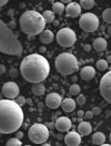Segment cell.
I'll list each match as a JSON object with an SVG mask.
<instances>
[{
	"mask_svg": "<svg viewBox=\"0 0 111 146\" xmlns=\"http://www.w3.org/2000/svg\"><path fill=\"white\" fill-rule=\"evenodd\" d=\"M76 105H77V103H76L75 100L68 98L62 100V103H61V106H60V107L62 108V110L64 112L71 113L76 109Z\"/></svg>",
	"mask_w": 111,
	"mask_h": 146,
	"instance_id": "e0dca14e",
	"label": "cell"
},
{
	"mask_svg": "<svg viewBox=\"0 0 111 146\" xmlns=\"http://www.w3.org/2000/svg\"><path fill=\"white\" fill-rule=\"evenodd\" d=\"M19 75H20V72H19L17 68H11V70H9V76H11V78H18Z\"/></svg>",
	"mask_w": 111,
	"mask_h": 146,
	"instance_id": "4dcf8cb0",
	"label": "cell"
},
{
	"mask_svg": "<svg viewBox=\"0 0 111 146\" xmlns=\"http://www.w3.org/2000/svg\"><path fill=\"white\" fill-rule=\"evenodd\" d=\"M42 15L46 23H53L55 21V14L53 11H45Z\"/></svg>",
	"mask_w": 111,
	"mask_h": 146,
	"instance_id": "603a6c76",
	"label": "cell"
},
{
	"mask_svg": "<svg viewBox=\"0 0 111 146\" xmlns=\"http://www.w3.org/2000/svg\"><path fill=\"white\" fill-rule=\"evenodd\" d=\"M1 92H2L3 96H5L6 98L13 100L19 96L20 88H19L17 83H15V82H6L2 85Z\"/></svg>",
	"mask_w": 111,
	"mask_h": 146,
	"instance_id": "30bf717a",
	"label": "cell"
},
{
	"mask_svg": "<svg viewBox=\"0 0 111 146\" xmlns=\"http://www.w3.org/2000/svg\"><path fill=\"white\" fill-rule=\"evenodd\" d=\"M0 52L6 55H20L23 46L9 25L0 20Z\"/></svg>",
	"mask_w": 111,
	"mask_h": 146,
	"instance_id": "3957f363",
	"label": "cell"
},
{
	"mask_svg": "<svg viewBox=\"0 0 111 146\" xmlns=\"http://www.w3.org/2000/svg\"><path fill=\"white\" fill-rule=\"evenodd\" d=\"M48 1H49V2H50V3H52V4H53V3L55 2L54 0H48Z\"/></svg>",
	"mask_w": 111,
	"mask_h": 146,
	"instance_id": "ee69618b",
	"label": "cell"
},
{
	"mask_svg": "<svg viewBox=\"0 0 111 146\" xmlns=\"http://www.w3.org/2000/svg\"><path fill=\"white\" fill-rule=\"evenodd\" d=\"M76 103H77V104H79V105H81V106L85 105V103H86L85 96H83L82 93H81V94L79 93V94L77 96V98H76Z\"/></svg>",
	"mask_w": 111,
	"mask_h": 146,
	"instance_id": "f546056e",
	"label": "cell"
},
{
	"mask_svg": "<svg viewBox=\"0 0 111 146\" xmlns=\"http://www.w3.org/2000/svg\"><path fill=\"white\" fill-rule=\"evenodd\" d=\"M6 145L7 146H21L22 145V141L21 139L17 137H14V138H9L7 142H6Z\"/></svg>",
	"mask_w": 111,
	"mask_h": 146,
	"instance_id": "4316f807",
	"label": "cell"
},
{
	"mask_svg": "<svg viewBox=\"0 0 111 146\" xmlns=\"http://www.w3.org/2000/svg\"><path fill=\"white\" fill-rule=\"evenodd\" d=\"M7 25H9V27L11 29L16 28V22H15V21H11V22H9V24H7Z\"/></svg>",
	"mask_w": 111,
	"mask_h": 146,
	"instance_id": "836d02e7",
	"label": "cell"
},
{
	"mask_svg": "<svg viewBox=\"0 0 111 146\" xmlns=\"http://www.w3.org/2000/svg\"><path fill=\"white\" fill-rule=\"evenodd\" d=\"M54 38V33L49 29H44L40 33V40L41 42H43L44 45H49V44L53 42Z\"/></svg>",
	"mask_w": 111,
	"mask_h": 146,
	"instance_id": "2e32d148",
	"label": "cell"
},
{
	"mask_svg": "<svg viewBox=\"0 0 111 146\" xmlns=\"http://www.w3.org/2000/svg\"><path fill=\"white\" fill-rule=\"evenodd\" d=\"M55 68L60 75L68 76L73 75L79 70L78 60L75 55L72 53H60L55 59Z\"/></svg>",
	"mask_w": 111,
	"mask_h": 146,
	"instance_id": "5b68a950",
	"label": "cell"
},
{
	"mask_svg": "<svg viewBox=\"0 0 111 146\" xmlns=\"http://www.w3.org/2000/svg\"><path fill=\"white\" fill-rule=\"evenodd\" d=\"M6 72V68L3 64H0V75H2Z\"/></svg>",
	"mask_w": 111,
	"mask_h": 146,
	"instance_id": "e575fe53",
	"label": "cell"
},
{
	"mask_svg": "<svg viewBox=\"0 0 111 146\" xmlns=\"http://www.w3.org/2000/svg\"><path fill=\"white\" fill-rule=\"evenodd\" d=\"M107 40H106L104 37H98L94 40L92 42V48L94 50L97 51V52H103V51H105L107 49Z\"/></svg>",
	"mask_w": 111,
	"mask_h": 146,
	"instance_id": "d6986e66",
	"label": "cell"
},
{
	"mask_svg": "<svg viewBox=\"0 0 111 146\" xmlns=\"http://www.w3.org/2000/svg\"><path fill=\"white\" fill-rule=\"evenodd\" d=\"M78 116H80V117H84V112H83V111H78Z\"/></svg>",
	"mask_w": 111,
	"mask_h": 146,
	"instance_id": "60d3db41",
	"label": "cell"
},
{
	"mask_svg": "<svg viewBox=\"0 0 111 146\" xmlns=\"http://www.w3.org/2000/svg\"><path fill=\"white\" fill-rule=\"evenodd\" d=\"M106 141V136L104 133L102 132H97L94 133L92 137H91V143L94 145H102L105 143Z\"/></svg>",
	"mask_w": 111,
	"mask_h": 146,
	"instance_id": "ffe728a7",
	"label": "cell"
},
{
	"mask_svg": "<svg viewBox=\"0 0 111 146\" xmlns=\"http://www.w3.org/2000/svg\"><path fill=\"white\" fill-rule=\"evenodd\" d=\"M80 6L83 9H90L94 6V0H80Z\"/></svg>",
	"mask_w": 111,
	"mask_h": 146,
	"instance_id": "d4e9b609",
	"label": "cell"
},
{
	"mask_svg": "<svg viewBox=\"0 0 111 146\" xmlns=\"http://www.w3.org/2000/svg\"><path fill=\"white\" fill-rule=\"evenodd\" d=\"M79 26L85 32H94L100 26V20L97 15L92 13H85L81 15L79 19Z\"/></svg>",
	"mask_w": 111,
	"mask_h": 146,
	"instance_id": "52a82bcc",
	"label": "cell"
},
{
	"mask_svg": "<svg viewBox=\"0 0 111 146\" xmlns=\"http://www.w3.org/2000/svg\"><path fill=\"white\" fill-rule=\"evenodd\" d=\"M109 68H110V70H111V63H110V66H109Z\"/></svg>",
	"mask_w": 111,
	"mask_h": 146,
	"instance_id": "7dc6e473",
	"label": "cell"
},
{
	"mask_svg": "<svg viewBox=\"0 0 111 146\" xmlns=\"http://www.w3.org/2000/svg\"><path fill=\"white\" fill-rule=\"evenodd\" d=\"M57 44L64 48H70L77 42V36L75 31L71 28H62L56 33Z\"/></svg>",
	"mask_w": 111,
	"mask_h": 146,
	"instance_id": "ba28073f",
	"label": "cell"
},
{
	"mask_svg": "<svg viewBox=\"0 0 111 146\" xmlns=\"http://www.w3.org/2000/svg\"><path fill=\"white\" fill-rule=\"evenodd\" d=\"M109 140H110V142H111V133H110V135H109Z\"/></svg>",
	"mask_w": 111,
	"mask_h": 146,
	"instance_id": "bcb514c9",
	"label": "cell"
},
{
	"mask_svg": "<svg viewBox=\"0 0 111 146\" xmlns=\"http://www.w3.org/2000/svg\"><path fill=\"white\" fill-rule=\"evenodd\" d=\"M9 0H0V7H2L6 4V3L9 2Z\"/></svg>",
	"mask_w": 111,
	"mask_h": 146,
	"instance_id": "8d00e7d4",
	"label": "cell"
},
{
	"mask_svg": "<svg viewBox=\"0 0 111 146\" xmlns=\"http://www.w3.org/2000/svg\"><path fill=\"white\" fill-rule=\"evenodd\" d=\"M2 96H3V94H2V92H1V93H0V100H2Z\"/></svg>",
	"mask_w": 111,
	"mask_h": 146,
	"instance_id": "f6af8a7d",
	"label": "cell"
},
{
	"mask_svg": "<svg viewBox=\"0 0 111 146\" xmlns=\"http://www.w3.org/2000/svg\"><path fill=\"white\" fill-rule=\"evenodd\" d=\"M107 32H108L109 35H111V25L108 27V29H107Z\"/></svg>",
	"mask_w": 111,
	"mask_h": 146,
	"instance_id": "7bdbcfd3",
	"label": "cell"
},
{
	"mask_svg": "<svg viewBox=\"0 0 111 146\" xmlns=\"http://www.w3.org/2000/svg\"><path fill=\"white\" fill-rule=\"evenodd\" d=\"M31 90H32V93H33L34 96H43L46 91L45 85H44L42 82H41V83H35V84L32 85Z\"/></svg>",
	"mask_w": 111,
	"mask_h": 146,
	"instance_id": "44dd1931",
	"label": "cell"
},
{
	"mask_svg": "<svg viewBox=\"0 0 111 146\" xmlns=\"http://www.w3.org/2000/svg\"><path fill=\"white\" fill-rule=\"evenodd\" d=\"M52 11H54V14L60 15L66 11V7H64V4L62 2L58 1V2H54L52 4Z\"/></svg>",
	"mask_w": 111,
	"mask_h": 146,
	"instance_id": "7402d4cb",
	"label": "cell"
},
{
	"mask_svg": "<svg viewBox=\"0 0 111 146\" xmlns=\"http://www.w3.org/2000/svg\"><path fill=\"white\" fill-rule=\"evenodd\" d=\"M84 50H85V52H89V51L91 50V46L90 45H85L84 46Z\"/></svg>",
	"mask_w": 111,
	"mask_h": 146,
	"instance_id": "74e56055",
	"label": "cell"
},
{
	"mask_svg": "<svg viewBox=\"0 0 111 146\" xmlns=\"http://www.w3.org/2000/svg\"><path fill=\"white\" fill-rule=\"evenodd\" d=\"M106 61L110 64V63H111V55H108V56H107V58H106Z\"/></svg>",
	"mask_w": 111,
	"mask_h": 146,
	"instance_id": "b9f144b4",
	"label": "cell"
},
{
	"mask_svg": "<svg viewBox=\"0 0 111 146\" xmlns=\"http://www.w3.org/2000/svg\"><path fill=\"white\" fill-rule=\"evenodd\" d=\"M15 101L17 102L18 105H20L21 107H23L24 105L27 103V98H25V96H18L17 98H16V100Z\"/></svg>",
	"mask_w": 111,
	"mask_h": 146,
	"instance_id": "f1b7e54d",
	"label": "cell"
},
{
	"mask_svg": "<svg viewBox=\"0 0 111 146\" xmlns=\"http://www.w3.org/2000/svg\"><path fill=\"white\" fill-rule=\"evenodd\" d=\"M100 93L107 103L111 104V70L101 79Z\"/></svg>",
	"mask_w": 111,
	"mask_h": 146,
	"instance_id": "9c48e42d",
	"label": "cell"
},
{
	"mask_svg": "<svg viewBox=\"0 0 111 146\" xmlns=\"http://www.w3.org/2000/svg\"><path fill=\"white\" fill-rule=\"evenodd\" d=\"M102 19L104 20L105 23L111 24V7H108L103 11L102 13Z\"/></svg>",
	"mask_w": 111,
	"mask_h": 146,
	"instance_id": "484cf974",
	"label": "cell"
},
{
	"mask_svg": "<svg viewBox=\"0 0 111 146\" xmlns=\"http://www.w3.org/2000/svg\"><path fill=\"white\" fill-rule=\"evenodd\" d=\"M24 121V112L16 101L0 100V133L13 134L20 129Z\"/></svg>",
	"mask_w": 111,
	"mask_h": 146,
	"instance_id": "7a4b0ae2",
	"label": "cell"
},
{
	"mask_svg": "<svg viewBox=\"0 0 111 146\" xmlns=\"http://www.w3.org/2000/svg\"><path fill=\"white\" fill-rule=\"evenodd\" d=\"M92 111V113H94V115H99V114H101V112H102V109H101L100 107H94V109L91 110Z\"/></svg>",
	"mask_w": 111,
	"mask_h": 146,
	"instance_id": "d6a6232c",
	"label": "cell"
},
{
	"mask_svg": "<svg viewBox=\"0 0 111 146\" xmlns=\"http://www.w3.org/2000/svg\"><path fill=\"white\" fill-rule=\"evenodd\" d=\"M96 76V70L92 66H84L80 70V77L84 81H90Z\"/></svg>",
	"mask_w": 111,
	"mask_h": 146,
	"instance_id": "9a60e30c",
	"label": "cell"
},
{
	"mask_svg": "<svg viewBox=\"0 0 111 146\" xmlns=\"http://www.w3.org/2000/svg\"><path fill=\"white\" fill-rule=\"evenodd\" d=\"M16 137L19 138V139H22L24 137V134H23V132H17L16 133Z\"/></svg>",
	"mask_w": 111,
	"mask_h": 146,
	"instance_id": "d590c367",
	"label": "cell"
},
{
	"mask_svg": "<svg viewBox=\"0 0 111 146\" xmlns=\"http://www.w3.org/2000/svg\"><path fill=\"white\" fill-rule=\"evenodd\" d=\"M94 113H92V111H87V112L84 113V118H86V119H91V118L94 117Z\"/></svg>",
	"mask_w": 111,
	"mask_h": 146,
	"instance_id": "1f68e13d",
	"label": "cell"
},
{
	"mask_svg": "<svg viewBox=\"0 0 111 146\" xmlns=\"http://www.w3.org/2000/svg\"><path fill=\"white\" fill-rule=\"evenodd\" d=\"M92 132V127L91 124L87 121H81L78 125V133L80 135L84 137V136H88Z\"/></svg>",
	"mask_w": 111,
	"mask_h": 146,
	"instance_id": "ac0fdd59",
	"label": "cell"
},
{
	"mask_svg": "<svg viewBox=\"0 0 111 146\" xmlns=\"http://www.w3.org/2000/svg\"><path fill=\"white\" fill-rule=\"evenodd\" d=\"M55 129L60 133H66L68 132L72 127V121L68 117L66 116H61V117L57 118L54 124Z\"/></svg>",
	"mask_w": 111,
	"mask_h": 146,
	"instance_id": "7c38bea8",
	"label": "cell"
},
{
	"mask_svg": "<svg viewBox=\"0 0 111 146\" xmlns=\"http://www.w3.org/2000/svg\"><path fill=\"white\" fill-rule=\"evenodd\" d=\"M60 2H62L63 4H68L72 2V0H60Z\"/></svg>",
	"mask_w": 111,
	"mask_h": 146,
	"instance_id": "f35d334b",
	"label": "cell"
},
{
	"mask_svg": "<svg viewBox=\"0 0 111 146\" xmlns=\"http://www.w3.org/2000/svg\"><path fill=\"white\" fill-rule=\"evenodd\" d=\"M20 74L23 79L29 83H41L48 78L50 63L48 59L41 54H29L21 61Z\"/></svg>",
	"mask_w": 111,
	"mask_h": 146,
	"instance_id": "6da1fadb",
	"label": "cell"
},
{
	"mask_svg": "<svg viewBox=\"0 0 111 146\" xmlns=\"http://www.w3.org/2000/svg\"><path fill=\"white\" fill-rule=\"evenodd\" d=\"M45 52H46L45 47H44V46H43V47H40V53H45Z\"/></svg>",
	"mask_w": 111,
	"mask_h": 146,
	"instance_id": "ab89813d",
	"label": "cell"
},
{
	"mask_svg": "<svg viewBox=\"0 0 111 146\" xmlns=\"http://www.w3.org/2000/svg\"><path fill=\"white\" fill-rule=\"evenodd\" d=\"M81 9L82 7L80 6L79 3L77 2H71L68 3L66 7V14L68 18H77L81 15Z\"/></svg>",
	"mask_w": 111,
	"mask_h": 146,
	"instance_id": "5bb4252c",
	"label": "cell"
},
{
	"mask_svg": "<svg viewBox=\"0 0 111 146\" xmlns=\"http://www.w3.org/2000/svg\"><path fill=\"white\" fill-rule=\"evenodd\" d=\"M50 132L43 123H34L28 129V138L34 144H43L48 140Z\"/></svg>",
	"mask_w": 111,
	"mask_h": 146,
	"instance_id": "8992f818",
	"label": "cell"
},
{
	"mask_svg": "<svg viewBox=\"0 0 111 146\" xmlns=\"http://www.w3.org/2000/svg\"><path fill=\"white\" fill-rule=\"evenodd\" d=\"M68 91L72 96H78L80 92H81V88L78 84H72L68 88Z\"/></svg>",
	"mask_w": 111,
	"mask_h": 146,
	"instance_id": "83f0119b",
	"label": "cell"
},
{
	"mask_svg": "<svg viewBox=\"0 0 111 146\" xmlns=\"http://www.w3.org/2000/svg\"><path fill=\"white\" fill-rule=\"evenodd\" d=\"M20 28L27 35H40L45 29L46 21L43 15L37 11H26L20 17Z\"/></svg>",
	"mask_w": 111,
	"mask_h": 146,
	"instance_id": "277c9868",
	"label": "cell"
},
{
	"mask_svg": "<svg viewBox=\"0 0 111 146\" xmlns=\"http://www.w3.org/2000/svg\"><path fill=\"white\" fill-rule=\"evenodd\" d=\"M81 137L82 136L80 135L78 132H68L66 135L64 136V143L68 146H78L81 144Z\"/></svg>",
	"mask_w": 111,
	"mask_h": 146,
	"instance_id": "4fadbf2b",
	"label": "cell"
},
{
	"mask_svg": "<svg viewBox=\"0 0 111 146\" xmlns=\"http://www.w3.org/2000/svg\"><path fill=\"white\" fill-rule=\"evenodd\" d=\"M45 102H46V105L48 106V108H51V109H57V108H59L60 106H61L62 98H61V96L58 94V93L51 92L46 96Z\"/></svg>",
	"mask_w": 111,
	"mask_h": 146,
	"instance_id": "8fae6325",
	"label": "cell"
},
{
	"mask_svg": "<svg viewBox=\"0 0 111 146\" xmlns=\"http://www.w3.org/2000/svg\"><path fill=\"white\" fill-rule=\"evenodd\" d=\"M96 66H97L98 70H100V72H104V70H106L109 68V63L106 61V59H100V60H98L97 61Z\"/></svg>",
	"mask_w": 111,
	"mask_h": 146,
	"instance_id": "cb8c5ba5",
	"label": "cell"
}]
</instances>
